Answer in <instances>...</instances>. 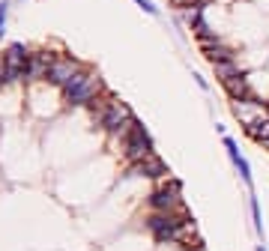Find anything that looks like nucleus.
I'll use <instances>...</instances> for the list:
<instances>
[{"label": "nucleus", "mask_w": 269, "mask_h": 251, "mask_svg": "<svg viewBox=\"0 0 269 251\" xmlns=\"http://www.w3.org/2000/svg\"><path fill=\"white\" fill-rule=\"evenodd\" d=\"M147 203H150L153 213H182L185 210V203H182V185L171 177L159 179V189L150 195Z\"/></svg>", "instance_id": "7ed1b4c3"}, {"label": "nucleus", "mask_w": 269, "mask_h": 251, "mask_svg": "<svg viewBox=\"0 0 269 251\" xmlns=\"http://www.w3.org/2000/svg\"><path fill=\"white\" fill-rule=\"evenodd\" d=\"M224 90H227V96H231L233 102H239V99H249V96H254V93H251V78H249V75H239V78H231V81H224Z\"/></svg>", "instance_id": "1a4fd4ad"}, {"label": "nucleus", "mask_w": 269, "mask_h": 251, "mask_svg": "<svg viewBox=\"0 0 269 251\" xmlns=\"http://www.w3.org/2000/svg\"><path fill=\"white\" fill-rule=\"evenodd\" d=\"M215 75L221 78V84L224 81H231V78H239V75H245V72L239 69V57H231V60H221V63H213Z\"/></svg>", "instance_id": "9b49d317"}, {"label": "nucleus", "mask_w": 269, "mask_h": 251, "mask_svg": "<svg viewBox=\"0 0 269 251\" xmlns=\"http://www.w3.org/2000/svg\"><path fill=\"white\" fill-rule=\"evenodd\" d=\"M254 251H269V248H266V242H260V245H254Z\"/></svg>", "instance_id": "6ab92c4d"}, {"label": "nucleus", "mask_w": 269, "mask_h": 251, "mask_svg": "<svg viewBox=\"0 0 269 251\" xmlns=\"http://www.w3.org/2000/svg\"><path fill=\"white\" fill-rule=\"evenodd\" d=\"M249 213H251V224H254V233L260 236V242H266V233H263V213H260V200L254 197V192L249 195Z\"/></svg>", "instance_id": "f8f14e48"}, {"label": "nucleus", "mask_w": 269, "mask_h": 251, "mask_svg": "<svg viewBox=\"0 0 269 251\" xmlns=\"http://www.w3.org/2000/svg\"><path fill=\"white\" fill-rule=\"evenodd\" d=\"M221 143H224V150H227V159H231V164H236V161L242 159V153H239V143L233 141L231 135H221Z\"/></svg>", "instance_id": "2eb2a0df"}, {"label": "nucleus", "mask_w": 269, "mask_h": 251, "mask_svg": "<svg viewBox=\"0 0 269 251\" xmlns=\"http://www.w3.org/2000/svg\"><path fill=\"white\" fill-rule=\"evenodd\" d=\"M81 69H84V66H81L75 57H69V54H57V60L51 63V69H48V84L63 90Z\"/></svg>", "instance_id": "39448f33"}, {"label": "nucleus", "mask_w": 269, "mask_h": 251, "mask_svg": "<svg viewBox=\"0 0 269 251\" xmlns=\"http://www.w3.org/2000/svg\"><path fill=\"white\" fill-rule=\"evenodd\" d=\"M233 117H236L239 123L249 129V126H254L257 120L269 117V105H266V102H260L257 96H249V99H239V102H233Z\"/></svg>", "instance_id": "423d86ee"}, {"label": "nucleus", "mask_w": 269, "mask_h": 251, "mask_svg": "<svg viewBox=\"0 0 269 251\" xmlns=\"http://www.w3.org/2000/svg\"><path fill=\"white\" fill-rule=\"evenodd\" d=\"M233 168H236V174H239V179H242V182H245L249 189H254V179H251V164H249V159L242 156V159L236 161Z\"/></svg>", "instance_id": "4468645a"}, {"label": "nucleus", "mask_w": 269, "mask_h": 251, "mask_svg": "<svg viewBox=\"0 0 269 251\" xmlns=\"http://www.w3.org/2000/svg\"><path fill=\"white\" fill-rule=\"evenodd\" d=\"M54 60H57V51H30L24 81H48V69Z\"/></svg>", "instance_id": "0eeeda50"}, {"label": "nucleus", "mask_w": 269, "mask_h": 251, "mask_svg": "<svg viewBox=\"0 0 269 251\" xmlns=\"http://www.w3.org/2000/svg\"><path fill=\"white\" fill-rule=\"evenodd\" d=\"M132 174H138V177H150V179H164L171 171H168V164L153 153V156H147V159L129 164V177H132Z\"/></svg>", "instance_id": "6e6552de"}, {"label": "nucleus", "mask_w": 269, "mask_h": 251, "mask_svg": "<svg viewBox=\"0 0 269 251\" xmlns=\"http://www.w3.org/2000/svg\"><path fill=\"white\" fill-rule=\"evenodd\" d=\"M135 3L141 6V9H143V12H147V15H159V6H156L153 0H135Z\"/></svg>", "instance_id": "f3484780"}, {"label": "nucleus", "mask_w": 269, "mask_h": 251, "mask_svg": "<svg viewBox=\"0 0 269 251\" xmlns=\"http://www.w3.org/2000/svg\"><path fill=\"white\" fill-rule=\"evenodd\" d=\"M102 93H105V90H102V78L90 69H81L69 84L63 87V99H66V105L81 108V105H90L93 99H99Z\"/></svg>", "instance_id": "f03ea898"}, {"label": "nucleus", "mask_w": 269, "mask_h": 251, "mask_svg": "<svg viewBox=\"0 0 269 251\" xmlns=\"http://www.w3.org/2000/svg\"><path fill=\"white\" fill-rule=\"evenodd\" d=\"M120 147H123L120 153H123V159L129 161V164H135V161L153 156V138H150V132H147L141 123H135L132 129H129V135L120 138Z\"/></svg>", "instance_id": "20e7f679"}, {"label": "nucleus", "mask_w": 269, "mask_h": 251, "mask_svg": "<svg viewBox=\"0 0 269 251\" xmlns=\"http://www.w3.org/2000/svg\"><path fill=\"white\" fill-rule=\"evenodd\" d=\"M192 78H195V84L200 90H210V84H206V78H203V75H192Z\"/></svg>", "instance_id": "a211bd4d"}, {"label": "nucleus", "mask_w": 269, "mask_h": 251, "mask_svg": "<svg viewBox=\"0 0 269 251\" xmlns=\"http://www.w3.org/2000/svg\"><path fill=\"white\" fill-rule=\"evenodd\" d=\"M3 60H6V66H21V69H27V60H30V51L21 45V42H12L6 51H3Z\"/></svg>", "instance_id": "9d476101"}, {"label": "nucleus", "mask_w": 269, "mask_h": 251, "mask_svg": "<svg viewBox=\"0 0 269 251\" xmlns=\"http://www.w3.org/2000/svg\"><path fill=\"white\" fill-rule=\"evenodd\" d=\"M245 132H249V135H251V138H254L257 143H266V141H269V117L257 120V123H254V126H249Z\"/></svg>", "instance_id": "ddd939ff"}, {"label": "nucleus", "mask_w": 269, "mask_h": 251, "mask_svg": "<svg viewBox=\"0 0 269 251\" xmlns=\"http://www.w3.org/2000/svg\"><path fill=\"white\" fill-rule=\"evenodd\" d=\"M6 18H9V0H0V36L6 33Z\"/></svg>", "instance_id": "dca6fc26"}, {"label": "nucleus", "mask_w": 269, "mask_h": 251, "mask_svg": "<svg viewBox=\"0 0 269 251\" xmlns=\"http://www.w3.org/2000/svg\"><path fill=\"white\" fill-rule=\"evenodd\" d=\"M90 114H93V120L102 126L108 135H117V132L135 117L132 108L126 105V102H120L114 93H102L99 99H93V102H90Z\"/></svg>", "instance_id": "f257e3e1"}]
</instances>
